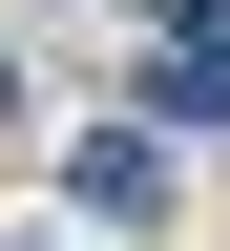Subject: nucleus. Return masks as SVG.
Returning a JSON list of instances; mask_svg holds the SVG:
<instances>
[{"mask_svg":"<svg viewBox=\"0 0 230 251\" xmlns=\"http://www.w3.org/2000/svg\"><path fill=\"white\" fill-rule=\"evenodd\" d=\"M168 21H230V0H168Z\"/></svg>","mask_w":230,"mask_h":251,"instance_id":"7ed1b4c3","label":"nucleus"},{"mask_svg":"<svg viewBox=\"0 0 230 251\" xmlns=\"http://www.w3.org/2000/svg\"><path fill=\"white\" fill-rule=\"evenodd\" d=\"M147 126H230V21H168L147 42Z\"/></svg>","mask_w":230,"mask_h":251,"instance_id":"f03ea898","label":"nucleus"},{"mask_svg":"<svg viewBox=\"0 0 230 251\" xmlns=\"http://www.w3.org/2000/svg\"><path fill=\"white\" fill-rule=\"evenodd\" d=\"M63 188H84L105 230H147V209H168V126H84V147H63Z\"/></svg>","mask_w":230,"mask_h":251,"instance_id":"f257e3e1","label":"nucleus"}]
</instances>
